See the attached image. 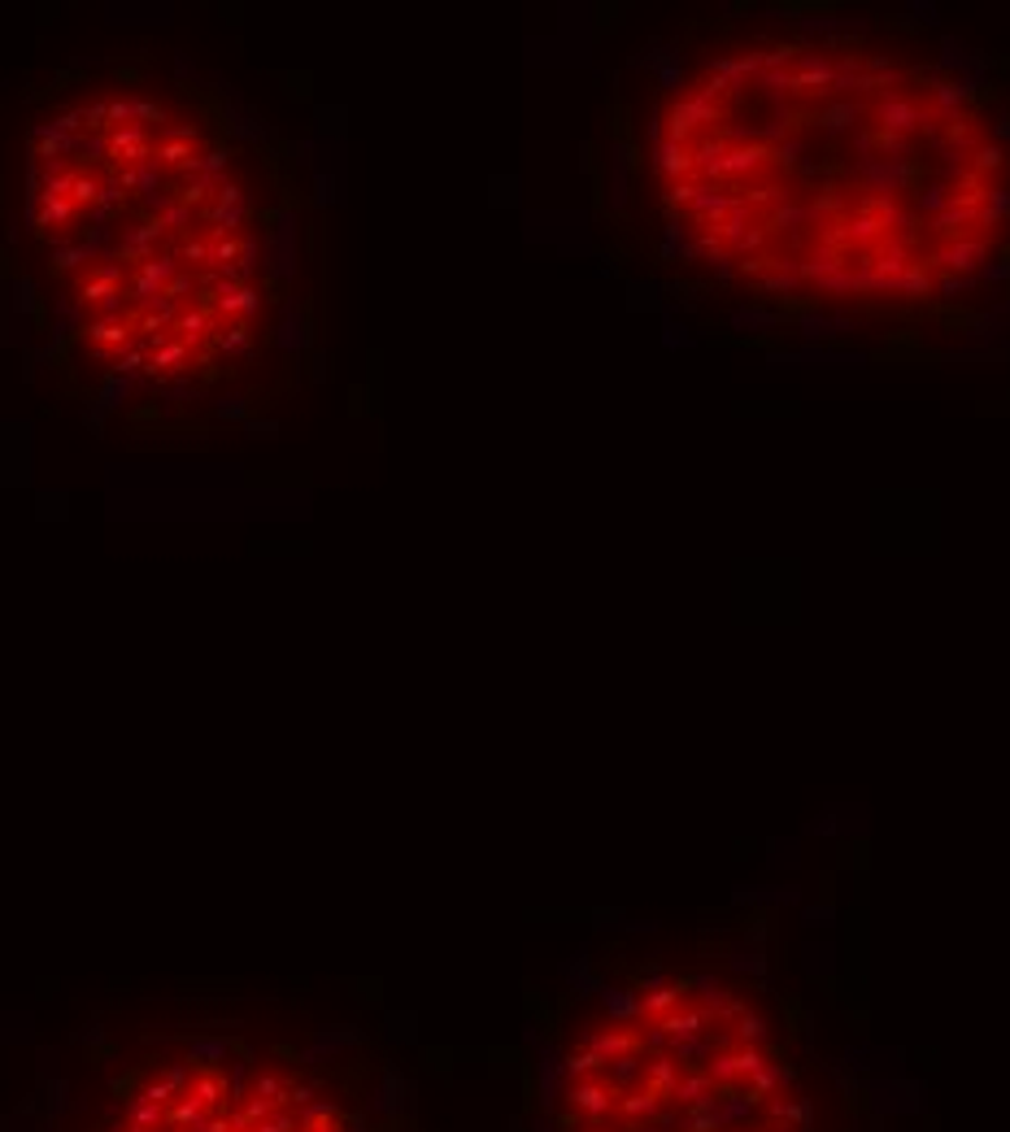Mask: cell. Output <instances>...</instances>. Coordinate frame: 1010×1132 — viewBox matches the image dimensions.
<instances>
[{
    "label": "cell",
    "mask_w": 1010,
    "mask_h": 1132,
    "mask_svg": "<svg viewBox=\"0 0 1010 1132\" xmlns=\"http://www.w3.org/2000/svg\"><path fill=\"white\" fill-rule=\"evenodd\" d=\"M26 206L70 332L106 370L188 384L248 348L253 184L192 106L131 84L75 92L35 131Z\"/></svg>",
    "instance_id": "obj_2"
},
{
    "label": "cell",
    "mask_w": 1010,
    "mask_h": 1132,
    "mask_svg": "<svg viewBox=\"0 0 1010 1132\" xmlns=\"http://www.w3.org/2000/svg\"><path fill=\"white\" fill-rule=\"evenodd\" d=\"M97 1132H353V1120L292 1063L192 1045L144 1067Z\"/></svg>",
    "instance_id": "obj_4"
},
{
    "label": "cell",
    "mask_w": 1010,
    "mask_h": 1132,
    "mask_svg": "<svg viewBox=\"0 0 1010 1132\" xmlns=\"http://www.w3.org/2000/svg\"><path fill=\"white\" fill-rule=\"evenodd\" d=\"M688 262L763 301L923 314L1010 257V122L945 62L872 35H745L650 118Z\"/></svg>",
    "instance_id": "obj_1"
},
{
    "label": "cell",
    "mask_w": 1010,
    "mask_h": 1132,
    "mask_svg": "<svg viewBox=\"0 0 1010 1132\" xmlns=\"http://www.w3.org/2000/svg\"><path fill=\"white\" fill-rule=\"evenodd\" d=\"M558 1132H788L785 1058L714 980L610 994L562 1050Z\"/></svg>",
    "instance_id": "obj_3"
}]
</instances>
